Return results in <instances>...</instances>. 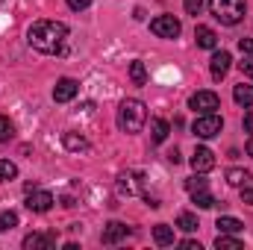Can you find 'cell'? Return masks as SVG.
Here are the masks:
<instances>
[{
	"label": "cell",
	"instance_id": "484cf974",
	"mask_svg": "<svg viewBox=\"0 0 253 250\" xmlns=\"http://www.w3.org/2000/svg\"><path fill=\"white\" fill-rule=\"evenodd\" d=\"M12 227H18V212H12V209L0 212V233H6V230H12Z\"/></svg>",
	"mask_w": 253,
	"mask_h": 250
},
{
	"label": "cell",
	"instance_id": "277c9868",
	"mask_svg": "<svg viewBox=\"0 0 253 250\" xmlns=\"http://www.w3.org/2000/svg\"><path fill=\"white\" fill-rule=\"evenodd\" d=\"M221 129H224V118H218L215 112L197 115V118H194V124H191V132H194L197 138H215Z\"/></svg>",
	"mask_w": 253,
	"mask_h": 250
},
{
	"label": "cell",
	"instance_id": "ba28073f",
	"mask_svg": "<svg viewBox=\"0 0 253 250\" xmlns=\"http://www.w3.org/2000/svg\"><path fill=\"white\" fill-rule=\"evenodd\" d=\"M77 91H80L77 80H71V77H62V80L53 85V100H56V103H71V100L77 97Z\"/></svg>",
	"mask_w": 253,
	"mask_h": 250
},
{
	"label": "cell",
	"instance_id": "4316f807",
	"mask_svg": "<svg viewBox=\"0 0 253 250\" xmlns=\"http://www.w3.org/2000/svg\"><path fill=\"white\" fill-rule=\"evenodd\" d=\"M132 174H121L118 177V194H132Z\"/></svg>",
	"mask_w": 253,
	"mask_h": 250
},
{
	"label": "cell",
	"instance_id": "3957f363",
	"mask_svg": "<svg viewBox=\"0 0 253 250\" xmlns=\"http://www.w3.org/2000/svg\"><path fill=\"white\" fill-rule=\"evenodd\" d=\"M209 9H212V15H215L221 24L236 27V24L245 21V9H248V3H245V0H209Z\"/></svg>",
	"mask_w": 253,
	"mask_h": 250
},
{
	"label": "cell",
	"instance_id": "ffe728a7",
	"mask_svg": "<svg viewBox=\"0 0 253 250\" xmlns=\"http://www.w3.org/2000/svg\"><path fill=\"white\" fill-rule=\"evenodd\" d=\"M62 144L68 150H74V153H80V150H88V141L80 135V132H65L62 135Z\"/></svg>",
	"mask_w": 253,
	"mask_h": 250
},
{
	"label": "cell",
	"instance_id": "44dd1931",
	"mask_svg": "<svg viewBox=\"0 0 253 250\" xmlns=\"http://www.w3.org/2000/svg\"><path fill=\"white\" fill-rule=\"evenodd\" d=\"M248 180H251V174H248L245 168H230V171H227V183H230V186L242 188V186H248Z\"/></svg>",
	"mask_w": 253,
	"mask_h": 250
},
{
	"label": "cell",
	"instance_id": "8992f818",
	"mask_svg": "<svg viewBox=\"0 0 253 250\" xmlns=\"http://www.w3.org/2000/svg\"><path fill=\"white\" fill-rule=\"evenodd\" d=\"M221 106V100H218V94L215 91H194L189 97V109H194L197 115H206V112H215Z\"/></svg>",
	"mask_w": 253,
	"mask_h": 250
},
{
	"label": "cell",
	"instance_id": "2e32d148",
	"mask_svg": "<svg viewBox=\"0 0 253 250\" xmlns=\"http://www.w3.org/2000/svg\"><path fill=\"white\" fill-rule=\"evenodd\" d=\"M218 233H233V236H239L242 230H245V224L239 221V218H230V215H224V218H218Z\"/></svg>",
	"mask_w": 253,
	"mask_h": 250
},
{
	"label": "cell",
	"instance_id": "836d02e7",
	"mask_svg": "<svg viewBox=\"0 0 253 250\" xmlns=\"http://www.w3.org/2000/svg\"><path fill=\"white\" fill-rule=\"evenodd\" d=\"M180 248H186V250H200V245H197V242H191V239H186V242H180Z\"/></svg>",
	"mask_w": 253,
	"mask_h": 250
},
{
	"label": "cell",
	"instance_id": "f1b7e54d",
	"mask_svg": "<svg viewBox=\"0 0 253 250\" xmlns=\"http://www.w3.org/2000/svg\"><path fill=\"white\" fill-rule=\"evenodd\" d=\"M239 50L245 56H253V39H239Z\"/></svg>",
	"mask_w": 253,
	"mask_h": 250
},
{
	"label": "cell",
	"instance_id": "5bb4252c",
	"mask_svg": "<svg viewBox=\"0 0 253 250\" xmlns=\"http://www.w3.org/2000/svg\"><path fill=\"white\" fill-rule=\"evenodd\" d=\"M191 200H194V206L197 209H212L218 200L212 197V191H209V186H203V188H194L191 191Z\"/></svg>",
	"mask_w": 253,
	"mask_h": 250
},
{
	"label": "cell",
	"instance_id": "5b68a950",
	"mask_svg": "<svg viewBox=\"0 0 253 250\" xmlns=\"http://www.w3.org/2000/svg\"><path fill=\"white\" fill-rule=\"evenodd\" d=\"M180 30H183V27H180V21H177L174 15H159V18L150 21V33L159 36V39H177Z\"/></svg>",
	"mask_w": 253,
	"mask_h": 250
},
{
	"label": "cell",
	"instance_id": "6da1fadb",
	"mask_svg": "<svg viewBox=\"0 0 253 250\" xmlns=\"http://www.w3.org/2000/svg\"><path fill=\"white\" fill-rule=\"evenodd\" d=\"M27 42H30L33 50L47 53V56L62 53L65 42H68V27H65L62 21H36L27 30Z\"/></svg>",
	"mask_w": 253,
	"mask_h": 250
},
{
	"label": "cell",
	"instance_id": "4fadbf2b",
	"mask_svg": "<svg viewBox=\"0 0 253 250\" xmlns=\"http://www.w3.org/2000/svg\"><path fill=\"white\" fill-rule=\"evenodd\" d=\"M194 39H197V47H206V50H215L218 47V36L212 27H197L194 30Z\"/></svg>",
	"mask_w": 253,
	"mask_h": 250
},
{
	"label": "cell",
	"instance_id": "d6986e66",
	"mask_svg": "<svg viewBox=\"0 0 253 250\" xmlns=\"http://www.w3.org/2000/svg\"><path fill=\"white\" fill-rule=\"evenodd\" d=\"M215 248L218 250H242V239H236L233 233H218V239H215Z\"/></svg>",
	"mask_w": 253,
	"mask_h": 250
},
{
	"label": "cell",
	"instance_id": "e0dca14e",
	"mask_svg": "<svg viewBox=\"0 0 253 250\" xmlns=\"http://www.w3.org/2000/svg\"><path fill=\"white\" fill-rule=\"evenodd\" d=\"M168 132H171L168 121H162V118H153V121H150V138H153L156 144H162V141L168 138Z\"/></svg>",
	"mask_w": 253,
	"mask_h": 250
},
{
	"label": "cell",
	"instance_id": "52a82bcc",
	"mask_svg": "<svg viewBox=\"0 0 253 250\" xmlns=\"http://www.w3.org/2000/svg\"><path fill=\"white\" fill-rule=\"evenodd\" d=\"M50 206H53V194L50 191H39V188H33V191H27V209L30 212H50Z\"/></svg>",
	"mask_w": 253,
	"mask_h": 250
},
{
	"label": "cell",
	"instance_id": "9a60e30c",
	"mask_svg": "<svg viewBox=\"0 0 253 250\" xmlns=\"http://www.w3.org/2000/svg\"><path fill=\"white\" fill-rule=\"evenodd\" d=\"M153 242H156L159 248H171V245H174V230H171L168 224H156V227H153Z\"/></svg>",
	"mask_w": 253,
	"mask_h": 250
},
{
	"label": "cell",
	"instance_id": "d4e9b609",
	"mask_svg": "<svg viewBox=\"0 0 253 250\" xmlns=\"http://www.w3.org/2000/svg\"><path fill=\"white\" fill-rule=\"evenodd\" d=\"M12 138H15V124L6 115H0V144L3 141H12Z\"/></svg>",
	"mask_w": 253,
	"mask_h": 250
},
{
	"label": "cell",
	"instance_id": "603a6c76",
	"mask_svg": "<svg viewBox=\"0 0 253 250\" xmlns=\"http://www.w3.org/2000/svg\"><path fill=\"white\" fill-rule=\"evenodd\" d=\"M18 177V165L9 162V159H0V183H9Z\"/></svg>",
	"mask_w": 253,
	"mask_h": 250
},
{
	"label": "cell",
	"instance_id": "d6a6232c",
	"mask_svg": "<svg viewBox=\"0 0 253 250\" xmlns=\"http://www.w3.org/2000/svg\"><path fill=\"white\" fill-rule=\"evenodd\" d=\"M242 200H245V203H248V206H253V188L242 186Z\"/></svg>",
	"mask_w": 253,
	"mask_h": 250
},
{
	"label": "cell",
	"instance_id": "f546056e",
	"mask_svg": "<svg viewBox=\"0 0 253 250\" xmlns=\"http://www.w3.org/2000/svg\"><path fill=\"white\" fill-rule=\"evenodd\" d=\"M65 3H68L74 12H83V9H88V3H91V0H65Z\"/></svg>",
	"mask_w": 253,
	"mask_h": 250
},
{
	"label": "cell",
	"instance_id": "30bf717a",
	"mask_svg": "<svg viewBox=\"0 0 253 250\" xmlns=\"http://www.w3.org/2000/svg\"><path fill=\"white\" fill-rule=\"evenodd\" d=\"M126 236H129V227H126V224H121V221H112V224H106V227H103V236H100V242L112 248V245L124 242Z\"/></svg>",
	"mask_w": 253,
	"mask_h": 250
},
{
	"label": "cell",
	"instance_id": "1f68e13d",
	"mask_svg": "<svg viewBox=\"0 0 253 250\" xmlns=\"http://www.w3.org/2000/svg\"><path fill=\"white\" fill-rule=\"evenodd\" d=\"M206 186V180H203V177H191L189 183H186V188H189V191H194V188H203Z\"/></svg>",
	"mask_w": 253,
	"mask_h": 250
},
{
	"label": "cell",
	"instance_id": "cb8c5ba5",
	"mask_svg": "<svg viewBox=\"0 0 253 250\" xmlns=\"http://www.w3.org/2000/svg\"><path fill=\"white\" fill-rule=\"evenodd\" d=\"M129 80L135 85H144L147 83V71H144V62H132L129 65Z\"/></svg>",
	"mask_w": 253,
	"mask_h": 250
},
{
	"label": "cell",
	"instance_id": "e575fe53",
	"mask_svg": "<svg viewBox=\"0 0 253 250\" xmlns=\"http://www.w3.org/2000/svg\"><path fill=\"white\" fill-rule=\"evenodd\" d=\"M245 129H248V132H253V112H248V115H245Z\"/></svg>",
	"mask_w": 253,
	"mask_h": 250
},
{
	"label": "cell",
	"instance_id": "7c38bea8",
	"mask_svg": "<svg viewBox=\"0 0 253 250\" xmlns=\"http://www.w3.org/2000/svg\"><path fill=\"white\" fill-rule=\"evenodd\" d=\"M24 248L27 250H50V248H56V236H50V233H33V236L24 239Z\"/></svg>",
	"mask_w": 253,
	"mask_h": 250
},
{
	"label": "cell",
	"instance_id": "4dcf8cb0",
	"mask_svg": "<svg viewBox=\"0 0 253 250\" xmlns=\"http://www.w3.org/2000/svg\"><path fill=\"white\" fill-rule=\"evenodd\" d=\"M239 68L245 71V77H251L253 80V56H245V62H239Z\"/></svg>",
	"mask_w": 253,
	"mask_h": 250
},
{
	"label": "cell",
	"instance_id": "d590c367",
	"mask_svg": "<svg viewBox=\"0 0 253 250\" xmlns=\"http://www.w3.org/2000/svg\"><path fill=\"white\" fill-rule=\"evenodd\" d=\"M248 153H251V156H253V135H251V138H248Z\"/></svg>",
	"mask_w": 253,
	"mask_h": 250
},
{
	"label": "cell",
	"instance_id": "7a4b0ae2",
	"mask_svg": "<svg viewBox=\"0 0 253 250\" xmlns=\"http://www.w3.org/2000/svg\"><path fill=\"white\" fill-rule=\"evenodd\" d=\"M144 121H147V109H144V103H141L138 97L121 100V106H118V129H121V132H126V135L141 132Z\"/></svg>",
	"mask_w": 253,
	"mask_h": 250
},
{
	"label": "cell",
	"instance_id": "8fae6325",
	"mask_svg": "<svg viewBox=\"0 0 253 250\" xmlns=\"http://www.w3.org/2000/svg\"><path fill=\"white\" fill-rule=\"evenodd\" d=\"M230 62H233V56H230L227 50H215V53H212V62H209L212 77H215V80H224L227 71H230Z\"/></svg>",
	"mask_w": 253,
	"mask_h": 250
},
{
	"label": "cell",
	"instance_id": "ac0fdd59",
	"mask_svg": "<svg viewBox=\"0 0 253 250\" xmlns=\"http://www.w3.org/2000/svg\"><path fill=\"white\" fill-rule=\"evenodd\" d=\"M233 100H236L239 106H245V109L253 106V85H245V83L236 85V88H233Z\"/></svg>",
	"mask_w": 253,
	"mask_h": 250
},
{
	"label": "cell",
	"instance_id": "9c48e42d",
	"mask_svg": "<svg viewBox=\"0 0 253 250\" xmlns=\"http://www.w3.org/2000/svg\"><path fill=\"white\" fill-rule=\"evenodd\" d=\"M191 168H194V174L212 171V168H215V153H212L209 147H197V150L191 153Z\"/></svg>",
	"mask_w": 253,
	"mask_h": 250
},
{
	"label": "cell",
	"instance_id": "83f0119b",
	"mask_svg": "<svg viewBox=\"0 0 253 250\" xmlns=\"http://www.w3.org/2000/svg\"><path fill=\"white\" fill-rule=\"evenodd\" d=\"M183 3H186L189 15H200V9H203V0H183Z\"/></svg>",
	"mask_w": 253,
	"mask_h": 250
},
{
	"label": "cell",
	"instance_id": "7402d4cb",
	"mask_svg": "<svg viewBox=\"0 0 253 250\" xmlns=\"http://www.w3.org/2000/svg\"><path fill=\"white\" fill-rule=\"evenodd\" d=\"M177 227L183 230V233H194L200 224H197V215H191V212H180L177 215Z\"/></svg>",
	"mask_w": 253,
	"mask_h": 250
}]
</instances>
